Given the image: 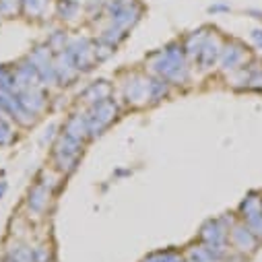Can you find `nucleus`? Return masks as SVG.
I'll list each match as a JSON object with an SVG mask.
<instances>
[{"mask_svg":"<svg viewBox=\"0 0 262 262\" xmlns=\"http://www.w3.org/2000/svg\"><path fill=\"white\" fill-rule=\"evenodd\" d=\"M105 10H107V17H110L112 25L122 29V31L134 27L143 14L141 4H136L134 0H110L105 4Z\"/></svg>","mask_w":262,"mask_h":262,"instance_id":"nucleus-1","label":"nucleus"},{"mask_svg":"<svg viewBox=\"0 0 262 262\" xmlns=\"http://www.w3.org/2000/svg\"><path fill=\"white\" fill-rule=\"evenodd\" d=\"M116 116V105L112 101H97V105L93 107V112H91V116L87 118V130L91 134H97L101 128H105L110 122L114 120Z\"/></svg>","mask_w":262,"mask_h":262,"instance_id":"nucleus-2","label":"nucleus"},{"mask_svg":"<svg viewBox=\"0 0 262 262\" xmlns=\"http://www.w3.org/2000/svg\"><path fill=\"white\" fill-rule=\"evenodd\" d=\"M229 229H231V225H227L223 219L209 221L203 227V231H200V238H203L205 246H227Z\"/></svg>","mask_w":262,"mask_h":262,"instance_id":"nucleus-3","label":"nucleus"},{"mask_svg":"<svg viewBox=\"0 0 262 262\" xmlns=\"http://www.w3.org/2000/svg\"><path fill=\"white\" fill-rule=\"evenodd\" d=\"M229 238H231V246L240 252H252L258 246V238L246 225H236L229 229Z\"/></svg>","mask_w":262,"mask_h":262,"instance_id":"nucleus-4","label":"nucleus"},{"mask_svg":"<svg viewBox=\"0 0 262 262\" xmlns=\"http://www.w3.org/2000/svg\"><path fill=\"white\" fill-rule=\"evenodd\" d=\"M244 56H246V50L242 48V45L238 41H229V43L223 45L221 56H219L221 66L225 70H238V68H242L240 64L244 62Z\"/></svg>","mask_w":262,"mask_h":262,"instance_id":"nucleus-5","label":"nucleus"},{"mask_svg":"<svg viewBox=\"0 0 262 262\" xmlns=\"http://www.w3.org/2000/svg\"><path fill=\"white\" fill-rule=\"evenodd\" d=\"M221 50H223V45H221L219 37L209 33V37H207V41H205V45H203V50H200V54H198L200 66H203V68H211V66L219 60Z\"/></svg>","mask_w":262,"mask_h":262,"instance_id":"nucleus-6","label":"nucleus"},{"mask_svg":"<svg viewBox=\"0 0 262 262\" xmlns=\"http://www.w3.org/2000/svg\"><path fill=\"white\" fill-rule=\"evenodd\" d=\"M207 37H209L207 29H200V31H192V33L186 37V43H184V52H186L188 56L198 58V54H200V50H203V45H205Z\"/></svg>","mask_w":262,"mask_h":262,"instance_id":"nucleus-7","label":"nucleus"},{"mask_svg":"<svg viewBox=\"0 0 262 262\" xmlns=\"http://www.w3.org/2000/svg\"><path fill=\"white\" fill-rule=\"evenodd\" d=\"M149 91H151V83H149V81H136V83H132V85L128 87V91H126L128 101L141 103L143 99H147Z\"/></svg>","mask_w":262,"mask_h":262,"instance_id":"nucleus-8","label":"nucleus"},{"mask_svg":"<svg viewBox=\"0 0 262 262\" xmlns=\"http://www.w3.org/2000/svg\"><path fill=\"white\" fill-rule=\"evenodd\" d=\"M262 211V198L254 192V194H250L248 198L242 203V207H240V213H242V217L246 219V217H250V215H256V213H260Z\"/></svg>","mask_w":262,"mask_h":262,"instance_id":"nucleus-9","label":"nucleus"},{"mask_svg":"<svg viewBox=\"0 0 262 262\" xmlns=\"http://www.w3.org/2000/svg\"><path fill=\"white\" fill-rule=\"evenodd\" d=\"M107 93H110V85H107L105 81H99V83H95V85H91L87 91H85V97L89 99V101H103V99H107Z\"/></svg>","mask_w":262,"mask_h":262,"instance_id":"nucleus-10","label":"nucleus"},{"mask_svg":"<svg viewBox=\"0 0 262 262\" xmlns=\"http://www.w3.org/2000/svg\"><path fill=\"white\" fill-rule=\"evenodd\" d=\"M48 190H45L43 186H35L31 190V194H29V207H31L33 211H43V207L48 205Z\"/></svg>","mask_w":262,"mask_h":262,"instance_id":"nucleus-11","label":"nucleus"},{"mask_svg":"<svg viewBox=\"0 0 262 262\" xmlns=\"http://www.w3.org/2000/svg\"><path fill=\"white\" fill-rule=\"evenodd\" d=\"M48 8V0H23V10L29 17H41Z\"/></svg>","mask_w":262,"mask_h":262,"instance_id":"nucleus-12","label":"nucleus"},{"mask_svg":"<svg viewBox=\"0 0 262 262\" xmlns=\"http://www.w3.org/2000/svg\"><path fill=\"white\" fill-rule=\"evenodd\" d=\"M244 225L248 227L258 240H262V211L256 213V215H250V217H246Z\"/></svg>","mask_w":262,"mask_h":262,"instance_id":"nucleus-13","label":"nucleus"},{"mask_svg":"<svg viewBox=\"0 0 262 262\" xmlns=\"http://www.w3.org/2000/svg\"><path fill=\"white\" fill-rule=\"evenodd\" d=\"M248 87L262 91V66L260 64H254L248 68Z\"/></svg>","mask_w":262,"mask_h":262,"instance_id":"nucleus-14","label":"nucleus"},{"mask_svg":"<svg viewBox=\"0 0 262 262\" xmlns=\"http://www.w3.org/2000/svg\"><path fill=\"white\" fill-rule=\"evenodd\" d=\"M58 10L62 14V19H72L76 14V10H79V4H76L74 0H60Z\"/></svg>","mask_w":262,"mask_h":262,"instance_id":"nucleus-15","label":"nucleus"},{"mask_svg":"<svg viewBox=\"0 0 262 262\" xmlns=\"http://www.w3.org/2000/svg\"><path fill=\"white\" fill-rule=\"evenodd\" d=\"M64 43H66V33L64 31H56L50 39H48V48L52 52H62L64 50Z\"/></svg>","mask_w":262,"mask_h":262,"instance_id":"nucleus-16","label":"nucleus"},{"mask_svg":"<svg viewBox=\"0 0 262 262\" xmlns=\"http://www.w3.org/2000/svg\"><path fill=\"white\" fill-rule=\"evenodd\" d=\"M14 83H17V76H14L12 70L4 68V66H0V87L2 89H10Z\"/></svg>","mask_w":262,"mask_h":262,"instance_id":"nucleus-17","label":"nucleus"},{"mask_svg":"<svg viewBox=\"0 0 262 262\" xmlns=\"http://www.w3.org/2000/svg\"><path fill=\"white\" fill-rule=\"evenodd\" d=\"M145 262H182V258L178 256V254H174V252H161V254H153V256H149Z\"/></svg>","mask_w":262,"mask_h":262,"instance_id":"nucleus-18","label":"nucleus"},{"mask_svg":"<svg viewBox=\"0 0 262 262\" xmlns=\"http://www.w3.org/2000/svg\"><path fill=\"white\" fill-rule=\"evenodd\" d=\"M19 4H23V0H0V12L12 14L19 10Z\"/></svg>","mask_w":262,"mask_h":262,"instance_id":"nucleus-19","label":"nucleus"},{"mask_svg":"<svg viewBox=\"0 0 262 262\" xmlns=\"http://www.w3.org/2000/svg\"><path fill=\"white\" fill-rule=\"evenodd\" d=\"M12 141V132H10V126L6 124L4 118H0V145H8Z\"/></svg>","mask_w":262,"mask_h":262,"instance_id":"nucleus-20","label":"nucleus"},{"mask_svg":"<svg viewBox=\"0 0 262 262\" xmlns=\"http://www.w3.org/2000/svg\"><path fill=\"white\" fill-rule=\"evenodd\" d=\"M227 10H229V4H225V2H217V4L209 6V12H227Z\"/></svg>","mask_w":262,"mask_h":262,"instance_id":"nucleus-21","label":"nucleus"},{"mask_svg":"<svg viewBox=\"0 0 262 262\" xmlns=\"http://www.w3.org/2000/svg\"><path fill=\"white\" fill-rule=\"evenodd\" d=\"M252 41L258 45V48H262V29H254V31H252Z\"/></svg>","mask_w":262,"mask_h":262,"instance_id":"nucleus-22","label":"nucleus"},{"mask_svg":"<svg viewBox=\"0 0 262 262\" xmlns=\"http://www.w3.org/2000/svg\"><path fill=\"white\" fill-rule=\"evenodd\" d=\"M14 262H31V254H29V252H19L17 258H14Z\"/></svg>","mask_w":262,"mask_h":262,"instance_id":"nucleus-23","label":"nucleus"},{"mask_svg":"<svg viewBox=\"0 0 262 262\" xmlns=\"http://www.w3.org/2000/svg\"><path fill=\"white\" fill-rule=\"evenodd\" d=\"M4 190H6V184L2 182V184H0V196H2V194H4Z\"/></svg>","mask_w":262,"mask_h":262,"instance_id":"nucleus-24","label":"nucleus"}]
</instances>
